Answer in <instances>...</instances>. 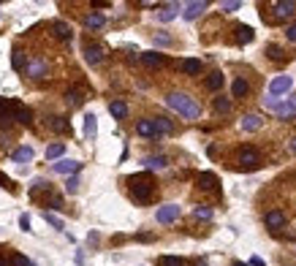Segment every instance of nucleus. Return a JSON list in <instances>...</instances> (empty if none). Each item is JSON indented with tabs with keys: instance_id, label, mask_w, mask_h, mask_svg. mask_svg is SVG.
Masks as SVG:
<instances>
[{
	"instance_id": "b1692460",
	"label": "nucleus",
	"mask_w": 296,
	"mask_h": 266,
	"mask_svg": "<svg viewBox=\"0 0 296 266\" xmlns=\"http://www.w3.org/2000/svg\"><path fill=\"white\" fill-rule=\"evenodd\" d=\"M104 25H106V17H104V14H98V11H92V14L84 17V27H87V30H101Z\"/></svg>"
},
{
	"instance_id": "412c9836",
	"label": "nucleus",
	"mask_w": 296,
	"mask_h": 266,
	"mask_svg": "<svg viewBox=\"0 0 296 266\" xmlns=\"http://www.w3.org/2000/svg\"><path fill=\"white\" fill-rule=\"evenodd\" d=\"M196 182H199L201 190H215V187H217V177L212 174V171H201V174L196 177Z\"/></svg>"
},
{
	"instance_id": "a18cd8bd",
	"label": "nucleus",
	"mask_w": 296,
	"mask_h": 266,
	"mask_svg": "<svg viewBox=\"0 0 296 266\" xmlns=\"http://www.w3.org/2000/svg\"><path fill=\"white\" fill-rule=\"evenodd\" d=\"M19 228H22V231H30V217H27V215L19 217Z\"/></svg>"
},
{
	"instance_id": "dca6fc26",
	"label": "nucleus",
	"mask_w": 296,
	"mask_h": 266,
	"mask_svg": "<svg viewBox=\"0 0 296 266\" xmlns=\"http://www.w3.org/2000/svg\"><path fill=\"white\" fill-rule=\"evenodd\" d=\"M275 114H277V120H293V117H296L293 101H291V98H288V101H280V104L275 106Z\"/></svg>"
},
{
	"instance_id": "2eb2a0df",
	"label": "nucleus",
	"mask_w": 296,
	"mask_h": 266,
	"mask_svg": "<svg viewBox=\"0 0 296 266\" xmlns=\"http://www.w3.org/2000/svg\"><path fill=\"white\" fill-rule=\"evenodd\" d=\"M285 212H280V209H272V212H267V217H264V223H267L269 231H280L285 225Z\"/></svg>"
},
{
	"instance_id": "c03bdc74",
	"label": "nucleus",
	"mask_w": 296,
	"mask_h": 266,
	"mask_svg": "<svg viewBox=\"0 0 296 266\" xmlns=\"http://www.w3.org/2000/svg\"><path fill=\"white\" fill-rule=\"evenodd\" d=\"M0 185H3L6 190H17V187H14V182H11V179L6 177V174H0Z\"/></svg>"
},
{
	"instance_id": "6ab92c4d",
	"label": "nucleus",
	"mask_w": 296,
	"mask_h": 266,
	"mask_svg": "<svg viewBox=\"0 0 296 266\" xmlns=\"http://www.w3.org/2000/svg\"><path fill=\"white\" fill-rule=\"evenodd\" d=\"M239 125H242V130H247V133L261 130V128H264V117H261V114H245Z\"/></svg>"
},
{
	"instance_id": "4468645a",
	"label": "nucleus",
	"mask_w": 296,
	"mask_h": 266,
	"mask_svg": "<svg viewBox=\"0 0 296 266\" xmlns=\"http://www.w3.org/2000/svg\"><path fill=\"white\" fill-rule=\"evenodd\" d=\"M136 133H139V136H144V139H160L155 120H139L136 122Z\"/></svg>"
},
{
	"instance_id": "393cba45",
	"label": "nucleus",
	"mask_w": 296,
	"mask_h": 266,
	"mask_svg": "<svg viewBox=\"0 0 296 266\" xmlns=\"http://www.w3.org/2000/svg\"><path fill=\"white\" fill-rule=\"evenodd\" d=\"M109 114H112L114 120H125L128 117V104L125 101H112V104H109Z\"/></svg>"
},
{
	"instance_id": "ea45409f",
	"label": "nucleus",
	"mask_w": 296,
	"mask_h": 266,
	"mask_svg": "<svg viewBox=\"0 0 296 266\" xmlns=\"http://www.w3.org/2000/svg\"><path fill=\"white\" fill-rule=\"evenodd\" d=\"M193 215H196L199 220H209V217H212V209H209V207H196V209H193Z\"/></svg>"
},
{
	"instance_id": "f8f14e48",
	"label": "nucleus",
	"mask_w": 296,
	"mask_h": 266,
	"mask_svg": "<svg viewBox=\"0 0 296 266\" xmlns=\"http://www.w3.org/2000/svg\"><path fill=\"white\" fill-rule=\"evenodd\" d=\"M106 57V52H104V46H98V44H84V60L90 62V65H101Z\"/></svg>"
},
{
	"instance_id": "2f4dec72",
	"label": "nucleus",
	"mask_w": 296,
	"mask_h": 266,
	"mask_svg": "<svg viewBox=\"0 0 296 266\" xmlns=\"http://www.w3.org/2000/svg\"><path fill=\"white\" fill-rule=\"evenodd\" d=\"M11 54H14V57H11V62H14V71L25 74V65H27V60H30V57H22V49H14Z\"/></svg>"
},
{
	"instance_id": "58836bf2",
	"label": "nucleus",
	"mask_w": 296,
	"mask_h": 266,
	"mask_svg": "<svg viewBox=\"0 0 296 266\" xmlns=\"http://www.w3.org/2000/svg\"><path fill=\"white\" fill-rule=\"evenodd\" d=\"M44 220L49 223V225H54L57 231H63V220H60L57 215H52V212H44Z\"/></svg>"
},
{
	"instance_id": "423d86ee",
	"label": "nucleus",
	"mask_w": 296,
	"mask_h": 266,
	"mask_svg": "<svg viewBox=\"0 0 296 266\" xmlns=\"http://www.w3.org/2000/svg\"><path fill=\"white\" fill-rule=\"evenodd\" d=\"M46 71H49V65H46L44 57H30L27 65H25V76H27V79H44Z\"/></svg>"
},
{
	"instance_id": "a878e982",
	"label": "nucleus",
	"mask_w": 296,
	"mask_h": 266,
	"mask_svg": "<svg viewBox=\"0 0 296 266\" xmlns=\"http://www.w3.org/2000/svg\"><path fill=\"white\" fill-rule=\"evenodd\" d=\"M84 136H87L90 142H95V136H98V120H95V114H84Z\"/></svg>"
},
{
	"instance_id": "f704fd0d",
	"label": "nucleus",
	"mask_w": 296,
	"mask_h": 266,
	"mask_svg": "<svg viewBox=\"0 0 296 266\" xmlns=\"http://www.w3.org/2000/svg\"><path fill=\"white\" fill-rule=\"evenodd\" d=\"M212 106H215L217 114H228V112H231V101H228V98H215Z\"/></svg>"
},
{
	"instance_id": "5701e85b",
	"label": "nucleus",
	"mask_w": 296,
	"mask_h": 266,
	"mask_svg": "<svg viewBox=\"0 0 296 266\" xmlns=\"http://www.w3.org/2000/svg\"><path fill=\"white\" fill-rule=\"evenodd\" d=\"M147 169H155V171H160V169H166L169 166V158L166 155H147V158L142 160Z\"/></svg>"
},
{
	"instance_id": "7c9ffc66",
	"label": "nucleus",
	"mask_w": 296,
	"mask_h": 266,
	"mask_svg": "<svg viewBox=\"0 0 296 266\" xmlns=\"http://www.w3.org/2000/svg\"><path fill=\"white\" fill-rule=\"evenodd\" d=\"M17 122H22V125H33V112H30L27 106H22V104H17Z\"/></svg>"
},
{
	"instance_id": "603ef678",
	"label": "nucleus",
	"mask_w": 296,
	"mask_h": 266,
	"mask_svg": "<svg viewBox=\"0 0 296 266\" xmlns=\"http://www.w3.org/2000/svg\"><path fill=\"white\" fill-rule=\"evenodd\" d=\"M196 266H207V261H196Z\"/></svg>"
},
{
	"instance_id": "a211bd4d",
	"label": "nucleus",
	"mask_w": 296,
	"mask_h": 266,
	"mask_svg": "<svg viewBox=\"0 0 296 266\" xmlns=\"http://www.w3.org/2000/svg\"><path fill=\"white\" fill-rule=\"evenodd\" d=\"M33 147H30V144H19L17 147V150H14L11 152V160L14 163H30V160H33Z\"/></svg>"
},
{
	"instance_id": "09e8293b",
	"label": "nucleus",
	"mask_w": 296,
	"mask_h": 266,
	"mask_svg": "<svg viewBox=\"0 0 296 266\" xmlns=\"http://www.w3.org/2000/svg\"><path fill=\"white\" fill-rule=\"evenodd\" d=\"M250 266H264V258H258V255H253V258H250Z\"/></svg>"
},
{
	"instance_id": "f03ea898",
	"label": "nucleus",
	"mask_w": 296,
	"mask_h": 266,
	"mask_svg": "<svg viewBox=\"0 0 296 266\" xmlns=\"http://www.w3.org/2000/svg\"><path fill=\"white\" fill-rule=\"evenodd\" d=\"M128 185H130V195H134V201H139V204H147V201L152 198V193H155V185H152L150 174L128 177Z\"/></svg>"
},
{
	"instance_id": "7ed1b4c3",
	"label": "nucleus",
	"mask_w": 296,
	"mask_h": 266,
	"mask_svg": "<svg viewBox=\"0 0 296 266\" xmlns=\"http://www.w3.org/2000/svg\"><path fill=\"white\" fill-rule=\"evenodd\" d=\"M237 163H239V169L253 171V169L261 166V152L255 150V147H242V150H239V155H237Z\"/></svg>"
},
{
	"instance_id": "1a4fd4ad",
	"label": "nucleus",
	"mask_w": 296,
	"mask_h": 266,
	"mask_svg": "<svg viewBox=\"0 0 296 266\" xmlns=\"http://www.w3.org/2000/svg\"><path fill=\"white\" fill-rule=\"evenodd\" d=\"M209 9V3L207 0H193V3H185V9H182V17L188 19V22H193V19H199L201 14H204Z\"/></svg>"
},
{
	"instance_id": "20e7f679",
	"label": "nucleus",
	"mask_w": 296,
	"mask_h": 266,
	"mask_svg": "<svg viewBox=\"0 0 296 266\" xmlns=\"http://www.w3.org/2000/svg\"><path fill=\"white\" fill-rule=\"evenodd\" d=\"M17 122V101L0 98V128H11Z\"/></svg>"
},
{
	"instance_id": "3c124183",
	"label": "nucleus",
	"mask_w": 296,
	"mask_h": 266,
	"mask_svg": "<svg viewBox=\"0 0 296 266\" xmlns=\"http://www.w3.org/2000/svg\"><path fill=\"white\" fill-rule=\"evenodd\" d=\"M0 266H9V261H6V258H3V255H0Z\"/></svg>"
},
{
	"instance_id": "8fccbe9b",
	"label": "nucleus",
	"mask_w": 296,
	"mask_h": 266,
	"mask_svg": "<svg viewBox=\"0 0 296 266\" xmlns=\"http://www.w3.org/2000/svg\"><path fill=\"white\" fill-rule=\"evenodd\" d=\"M231 266H250V263H242V261H234Z\"/></svg>"
},
{
	"instance_id": "c756f323",
	"label": "nucleus",
	"mask_w": 296,
	"mask_h": 266,
	"mask_svg": "<svg viewBox=\"0 0 296 266\" xmlns=\"http://www.w3.org/2000/svg\"><path fill=\"white\" fill-rule=\"evenodd\" d=\"M63 152H65V144L63 142H54V144L46 147V160H57Z\"/></svg>"
},
{
	"instance_id": "a19ab883",
	"label": "nucleus",
	"mask_w": 296,
	"mask_h": 266,
	"mask_svg": "<svg viewBox=\"0 0 296 266\" xmlns=\"http://www.w3.org/2000/svg\"><path fill=\"white\" fill-rule=\"evenodd\" d=\"M220 9H223L225 14H231V11H239V9H242V3H239V0H228V3H220Z\"/></svg>"
},
{
	"instance_id": "72a5a7b5",
	"label": "nucleus",
	"mask_w": 296,
	"mask_h": 266,
	"mask_svg": "<svg viewBox=\"0 0 296 266\" xmlns=\"http://www.w3.org/2000/svg\"><path fill=\"white\" fill-rule=\"evenodd\" d=\"M267 57L275 60V62H280V60H285V52L280 49L277 44H269V46H267Z\"/></svg>"
},
{
	"instance_id": "bb28decb",
	"label": "nucleus",
	"mask_w": 296,
	"mask_h": 266,
	"mask_svg": "<svg viewBox=\"0 0 296 266\" xmlns=\"http://www.w3.org/2000/svg\"><path fill=\"white\" fill-rule=\"evenodd\" d=\"M247 92H250V84H247V79H242V76H237L231 84V95L234 98H245Z\"/></svg>"
},
{
	"instance_id": "cd10ccee",
	"label": "nucleus",
	"mask_w": 296,
	"mask_h": 266,
	"mask_svg": "<svg viewBox=\"0 0 296 266\" xmlns=\"http://www.w3.org/2000/svg\"><path fill=\"white\" fill-rule=\"evenodd\" d=\"M234 33H237V44H250L255 38L253 27H247V25H237V27H234Z\"/></svg>"
},
{
	"instance_id": "de8ad7c7",
	"label": "nucleus",
	"mask_w": 296,
	"mask_h": 266,
	"mask_svg": "<svg viewBox=\"0 0 296 266\" xmlns=\"http://www.w3.org/2000/svg\"><path fill=\"white\" fill-rule=\"evenodd\" d=\"M288 152H291V155H296V136H291V139H288Z\"/></svg>"
},
{
	"instance_id": "9b49d317",
	"label": "nucleus",
	"mask_w": 296,
	"mask_h": 266,
	"mask_svg": "<svg viewBox=\"0 0 296 266\" xmlns=\"http://www.w3.org/2000/svg\"><path fill=\"white\" fill-rule=\"evenodd\" d=\"M49 30H52V36L57 38V41H71V38H74L71 25H68V22H63V19H54L52 25H49Z\"/></svg>"
},
{
	"instance_id": "c9c22d12",
	"label": "nucleus",
	"mask_w": 296,
	"mask_h": 266,
	"mask_svg": "<svg viewBox=\"0 0 296 266\" xmlns=\"http://www.w3.org/2000/svg\"><path fill=\"white\" fill-rule=\"evenodd\" d=\"M82 101H84V98H82L79 90H68V92H65V104H68V106L76 109V106H82Z\"/></svg>"
},
{
	"instance_id": "6e6552de",
	"label": "nucleus",
	"mask_w": 296,
	"mask_h": 266,
	"mask_svg": "<svg viewBox=\"0 0 296 266\" xmlns=\"http://www.w3.org/2000/svg\"><path fill=\"white\" fill-rule=\"evenodd\" d=\"M180 215H182V209L177 204H163L158 212H155V220H158L160 225H169V223H174Z\"/></svg>"
},
{
	"instance_id": "39448f33",
	"label": "nucleus",
	"mask_w": 296,
	"mask_h": 266,
	"mask_svg": "<svg viewBox=\"0 0 296 266\" xmlns=\"http://www.w3.org/2000/svg\"><path fill=\"white\" fill-rule=\"evenodd\" d=\"M272 9V19H291L296 14V0H275V3H269Z\"/></svg>"
},
{
	"instance_id": "4c0bfd02",
	"label": "nucleus",
	"mask_w": 296,
	"mask_h": 266,
	"mask_svg": "<svg viewBox=\"0 0 296 266\" xmlns=\"http://www.w3.org/2000/svg\"><path fill=\"white\" fill-rule=\"evenodd\" d=\"M158 263L160 266H185V261H182V258H177V255H163Z\"/></svg>"
},
{
	"instance_id": "37998d69",
	"label": "nucleus",
	"mask_w": 296,
	"mask_h": 266,
	"mask_svg": "<svg viewBox=\"0 0 296 266\" xmlns=\"http://www.w3.org/2000/svg\"><path fill=\"white\" fill-rule=\"evenodd\" d=\"M285 38H288V41H296V22L285 27Z\"/></svg>"
},
{
	"instance_id": "0eeeda50",
	"label": "nucleus",
	"mask_w": 296,
	"mask_h": 266,
	"mask_svg": "<svg viewBox=\"0 0 296 266\" xmlns=\"http://www.w3.org/2000/svg\"><path fill=\"white\" fill-rule=\"evenodd\" d=\"M293 90V76H275V79L269 82V95H285V92H291Z\"/></svg>"
},
{
	"instance_id": "9d476101",
	"label": "nucleus",
	"mask_w": 296,
	"mask_h": 266,
	"mask_svg": "<svg viewBox=\"0 0 296 266\" xmlns=\"http://www.w3.org/2000/svg\"><path fill=\"white\" fill-rule=\"evenodd\" d=\"M79 169H82V163H79V160H68V158L57 160V163H52V171H54V174H63V177H74Z\"/></svg>"
},
{
	"instance_id": "4be33fe9",
	"label": "nucleus",
	"mask_w": 296,
	"mask_h": 266,
	"mask_svg": "<svg viewBox=\"0 0 296 266\" xmlns=\"http://www.w3.org/2000/svg\"><path fill=\"white\" fill-rule=\"evenodd\" d=\"M142 62L147 68H160L163 62H166V57H163L160 52H142Z\"/></svg>"
},
{
	"instance_id": "49530a36",
	"label": "nucleus",
	"mask_w": 296,
	"mask_h": 266,
	"mask_svg": "<svg viewBox=\"0 0 296 266\" xmlns=\"http://www.w3.org/2000/svg\"><path fill=\"white\" fill-rule=\"evenodd\" d=\"M155 44H158V46H169V44H171V38H169V36H163V33H160L158 38H155Z\"/></svg>"
},
{
	"instance_id": "e433bc0d",
	"label": "nucleus",
	"mask_w": 296,
	"mask_h": 266,
	"mask_svg": "<svg viewBox=\"0 0 296 266\" xmlns=\"http://www.w3.org/2000/svg\"><path fill=\"white\" fill-rule=\"evenodd\" d=\"M9 266H33V261H30L27 255H22V253H14L11 261H9Z\"/></svg>"
},
{
	"instance_id": "473e14b6",
	"label": "nucleus",
	"mask_w": 296,
	"mask_h": 266,
	"mask_svg": "<svg viewBox=\"0 0 296 266\" xmlns=\"http://www.w3.org/2000/svg\"><path fill=\"white\" fill-rule=\"evenodd\" d=\"M155 125H158V133H160V136H169V133H174V125H171L166 117H155Z\"/></svg>"
},
{
	"instance_id": "f3484780",
	"label": "nucleus",
	"mask_w": 296,
	"mask_h": 266,
	"mask_svg": "<svg viewBox=\"0 0 296 266\" xmlns=\"http://www.w3.org/2000/svg\"><path fill=\"white\" fill-rule=\"evenodd\" d=\"M46 128L54 130V133H71V122L65 120V117H60V114H54L46 120Z\"/></svg>"
},
{
	"instance_id": "c85d7f7f",
	"label": "nucleus",
	"mask_w": 296,
	"mask_h": 266,
	"mask_svg": "<svg viewBox=\"0 0 296 266\" xmlns=\"http://www.w3.org/2000/svg\"><path fill=\"white\" fill-rule=\"evenodd\" d=\"M223 82H225V76H223L220 71H212V74H209V76H207V82H204V84H207V90H212V92H217V90H220V87H223Z\"/></svg>"
},
{
	"instance_id": "f257e3e1",
	"label": "nucleus",
	"mask_w": 296,
	"mask_h": 266,
	"mask_svg": "<svg viewBox=\"0 0 296 266\" xmlns=\"http://www.w3.org/2000/svg\"><path fill=\"white\" fill-rule=\"evenodd\" d=\"M166 106L171 112H177L182 120H199L201 117V106L196 98H190L188 92H169L166 95Z\"/></svg>"
},
{
	"instance_id": "79ce46f5",
	"label": "nucleus",
	"mask_w": 296,
	"mask_h": 266,
	"mask_svg": "<svg viewBox=\"0 0 296 266\" xmlns=\"http://www.w3.org/2000/svg\"><path fill=\"white\" fill-rule=\"evenodd\" d=\"M79 190V177H68V182H65V193H76Z\"/></svg>"
},
{
	"instance_id": "aec40b11",
	"label": "nucleus",
	"mask_w": 296,
	"mask_h": 266,
	"mask_svg": "<svg viewBox=\"0 0 296 266\" xmlns=\"http://www.w3.org/2000/svg\"><path fill=\"white\" fill-rule=\"evenodd\" d=\"M182 9H185V6H180V3H166V6L158 11V19H160V22H171Z\"/></svg>"
},
{
	"instance_id": "ddd939ff",
	"label": "nucleus",
	"mask_w": 296,
	"mask_h": 266,
	"mask_svg": "<svg viewBox=\"0 0 296 266\" xmlns=\"http://www.w3.org/2000/svg\"><path fill=\"white\" fill-rule=\"evenodd\" d=\"M180 71L185 76H199L201 71H204V62L196 60V57H185V60H180Z\"/></svg>"
},
{
	"instance_id": "864d4df0",
	"label": "nucleus",
	"mask_w": 296,
	"mask_h": 266,
	"mask_svg": "<svg viewBox=\"0 0 296 266\" xmlns=\"http://www.w3.org/2000/svg\"><path fill=\"white\" fill-rule=\"evenodd\" d=\"M291 101H293V106H296V95H293V98H291Z\"/></svg>"
}]
</instances>
